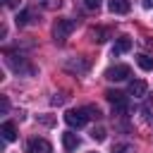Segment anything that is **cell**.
Listing matches in <instances>:
<instances>
[{"label":"cell","instance_id":"10","mask_svg":"<svg viewBox=\"0 0 153 153\" xmlns=\"http://www.w3.org/2000/svg\"><path fill=\"white\" fill-rule=\"evenodd\" d=\"M0 134H2L5 141H14V139H17V127H14V122H5V124L0 127Z\"/></svg>","mask_w":153,"mask_h":153},{"label":"cell","instance_id":"15","mask_svg":"<svg viewBox=\"0 0 153 153\" xmlns=\"http://www.w3.org/2000/svg\"><path fill=\"white\" fill-rule=\"evenodd\" d=\"M84 110H86L88 120H100V110H98L96 105H84Z\"/></svg>","mask_w":153,"mask_h":153},{"label":"cell","instance_id":"12","mask_svg":"<svg viewBox=\"0 0 153 153\" xmlns=\"http://www.w3.org/2000/svg\"><path fill=\"white\" fill-rule=\"evenodd\" d=\"M136 65L141 67V69H146V72H151L153 69V57H148V55H136Z\"/></svg>","mask_w":153,"mask_h":153},{"label":"cell","instance_id":"20","mask_svg":"<svg viewBox=\"0 0 153 153\" xmlns=\"http://www.w3.org/2000/svg\"><path fill=\"white\" fill-rule=\"evenodd\" d=\"M7 110H10V100H7V98H5V96H2V98H0V112H2V115H5V112H7Z\"/></svg>","mask_w":153,"mask_h":153},{"label":"cell","instance_id":"16","mask_svg":"<svg viewBox=\"0 0 153 153\" xmlns=\"http://www.w3.org/2000/svg\"><path fill=\"white\" fill-rule=\"evenodd\" d=\"M38 5L45 7V10H57L62 5V0H38Z\"/></svg>","mask_w":153,"mask_h":153},{"label":"cell","instance_id":"2","mask_svg":"<svg viewBox=\"0 0 153 153\" xmlns=\"http://www.w3.org/2000/svg\"><path fill=\"white\" fill-rule=\"evenodd\" d=\"M74 26H76L74 19H57V22L53 24V36H55V41H65V38L74 31Z\"/></svg>","mask_w":153,"mask_h":153},{"label":"cell","instance_id":"5","mask_svg":"<svg viewBox=\"0 0 153 153\" xmlns=\"http://www.w3.org/2000/svg\"><path fill=\"white\" fill-rule=\"evenodd\" d=\"M105 98L112 103V108H115V112H124L127 110V96L122 93V91H105Z\"/></svg>","mask_w":153,"mask_h":153},{"label":"cell","instance_id":"23","mask_svg":"<svg viewBox=\"0 0 153 153\" xmlns=\"http://www.w3.org/2000/svg\"><path fill=\"white\" fill-rule=\"evenodd\" d=\"M143 7L146 10H153V0H143Z\"/></svg>","mask_w":153,"mask_h":153},{"label":"cell","instance_id":"21","mask_svg":"<svg viewBox=\"0 0 153 153\" xmlns=\"http://www.w3.org/2000/svg\"><path fill=\"white\" fill-rule=\"evenodd\" d=\"M2 2H5V7H19L22 0H2Z\"/></svg>","mask_w":153,"mask_h":153},{"label":"cell","instance_id":"13","mask_svg":"<svg viewBox=\"0 0 153 153\" xmlns=\"http://www.w3.org/2000/svg\"><path fill=\"white\" fill-rule=\"evenodd\" d=\"M31 22H33V12H31V10H24V12L17 14V24L24 26V24H31Z\"/></svg>","mask_w":153,"mask_h":153},{"label":"cell","instance_id":"9","mask_svg":"<svg viewBox=\"0 0 153 153\" xmlns=\"http://www.w3.org/2000/svg\"><path fill=\"white\" fill-rule=\"evenodd\" d=\"M108 7L112 14H127L131 5H129V0H108Z\"/></svg>","mask_w":153,"mask_h":153},{"label":"cell","instance_id":"1","mask_svg":"<svg viewBox=\"0 0 153 153\" xmlns=\"http://www.w3.org/2000/svg\"><path fill=\"white\" fill-rule=\"evenodd\" d=\"M5 60H7V65H10L17 74H33V67L26 62V57L14 55V53H5Z\"/></svg>","mask_w":153,"mask_h":153},{"label":"cell","instance_id":"19","mask_svg":"<svg viewBox=\"0 0 153 153\" xmlns=\"http://www.w3.org/2000/svg\"><path fill=\"white\" fill-rule=\"evenodd\" d=\"M84 7L86 10H98L100 7V0H84Z\"/></svg>","mask_w":153,"mask_h":153},{"label":"cell","instance_id":"7","mask_svg":"<svg viewBox=\"0 0 153 153\" xmlns=\"http://www.w3.org/2000/svg\"><path fill=\"white\" fill-rule=\"evenodd\" d=\"M146 91H148V84H146L143 79H134V81H129V96H134V98H143Z\"/></svg>","mask_w":153,"mask_h":153},{"label":"cell","instance_id":"8","mask_svg":"<svg viewBox=\"0 0 153 153\" xmlns=\"http://www.w3.org/2000/svg\"><path fill=\"white\" fill-rule=\"evenodd\" d=\"M127 50H131V38L129 36H120L115 41V45H112V55H122Z\"/></svg>","mask_w":153,"mask_h":153},{"label":"cell","instance_id":"14","mask_svg":"<svg viewBox=\"0 0 153 153\" xmlns=\"http://www.w3.org/2000/svg\"><path fill=\"white\" fill-rule=\"evenodd\" d=\"M110 153H134V146L131 143H115Z\"/></svg>","mask_w":153,"mask_h":153},{"label":"cell","instance_id":"11","mask_svg":"<svg viewBox=\"0 0 153 153\" xmlns=\"http://www.w3.org/2000/svg\"><path fill=\"white\" fill-rule=\"evenodd\" d=\"M62 146H65V151H74L79 146V136L72 134V131H65L62 134Z\"/></svg>","mask_w":153,"mask_h":153},{"label":"cell","instance_id":"4","mask_svg":"<svg viewBox=\"0 0 153 153\" xmlns=\"http://www.w3.org/2000/svg\"><path fill=\"white\" fill-rule=\"evenodd\" d=\"M129 74H131V67L129 65H115V67H110L105 72V79H110V81H124Z\"/></svg>","mask_w":153,"mask_h":153},{"label":"cell","instance_id":"22","mask_svg":"<svg viewBox=\"0 0 153 153\" xmlns=\"http://www.w3.org/2000/svg\"><path fill=\"white\" fill-rule=\"evenodd\" d=\"M38 120H41L43 124H53V117H38Z\"/></svg>","mask_w":153,"mask_h":153},{"label":"cell","instance_id":"3","mask_svg":"<svg viewBox=\"0 0 153 153\" xmlns=\"http://www.w3.org/2000/svg\"><path fill=\"white\" fill-rule=\"evenodd\" d=\"M86 120H88V115H86L84 108H79V110H67V112H65V122H67L69 127H74V129H81V127L86 124Z\"/></svg>","mask_w":153,"mask_h":153},{"label":"cell","instance_id":"17","mask_svg":"<svg viewBox=\"0 0 153 153\" xmlns=\"http://www.w3.org/2000/svg\"><path fill=\"white\" fill-rule=\"evenodd\" d=\"M105 36H108V31H105V29H93V31H91V38H93V41H98V43H103V41H105Z\"/></svg>","mask_w":153,"mask_h":153},{"label":"cell","instance_id":"6","mask_svg":"<svg viewBox=\"0 0 153 153\" xmlns=\"http://www.w3.org/2000/svg\"><path fill=\"white\" fill-rule=\"evenodd\" d=\"M26 153H53V146H50V141L36 136L26 143Z\"/></svg>","mask_w":153,"mask_h":153},{"label":"cell","instance_id":"18","mask_svg":"<svg viewBox=\"0 0 153 153\" xmlns=\"http://www.w3.org/2000/svg\"><path fill=\"white\" fill-rule=\"evenodd\" d=\"M91 139H93V141H105V129H103V127L93 129V131H91Z\"/></svg>","mask_w":153,"mask_h":153}]
</instances>
